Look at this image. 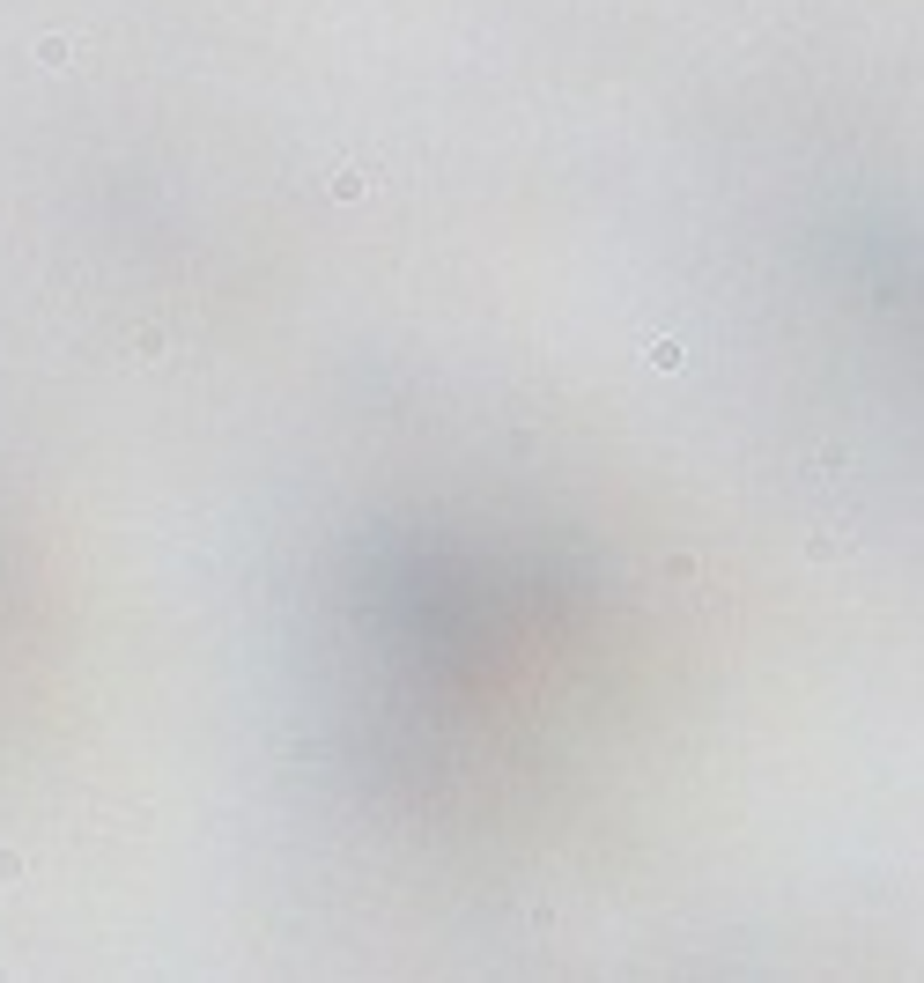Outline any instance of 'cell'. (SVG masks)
Returning a JSON list of instances; mask_svg holds the SVG:
<instances>
[{
	"label": "cell",
	"instance_id": "obj_1",
	"mask_svg": "<svg viewBox=\"0 0 924 983\" xmlns=\"http://www.w3.org/2000/svg\"><path fill=\"white\" fill-rule=\"evenodd\" d=\"M370 185H377V170H370V163H341V170H333V185H326V193H333V200H363Z\"/></svg>",
	"mask_w": 924,
	"mask_h": 983
},
{
	"label": "cell",
	"instance_id": "obj_2",
	"mask_svg": "<svg viewBox=\"0 0 924 983\" xmlns=\"http://www.w3.org/2000/svg\"><path fill=\"white\" fill-rule=\"evenodd\" d=\"M37 60H45V67H74V60H82V37H45Z\"/></svg>",
	"mask_w": 924,
	"mask_h": 983
},
{
	"label": "cell",
	"instance_id": "obj_3",
	"mask_svg": "<svg viewBox=\"0 0 924 983\" xmlns=\"http://www.w3.org/2000/svg\"><path fill=\"white\" fill-rule=\"evenodd\" d=\"M134 363H163V326H134Z\"/></svg>",
	"mask_w": 924,
	"mask_h": 983
},
{
	"label": "cell",
	"instance_id": "obj_4",
	"mask_svg": "<svg viewBox=\"0 0 924 983\" xmlns=\"http://www.w3.org/2000/svg\"><path fill=\"white\" fill-rule=\"evenodd\" d=\"M644 355H651V363H658V370H681V363H688V348H681V340H673V333H666V340H651V348H644Z\"/></svg>",
	"mask_w": 924,
	"mask_h": 983
}]
</instances>
